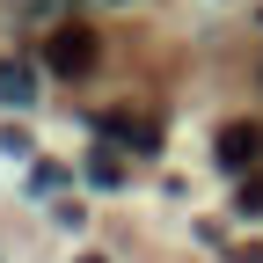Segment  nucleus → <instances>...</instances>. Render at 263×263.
<instances>
[{
  "label": "nucleus",
  "mask_w": 263,
  "mask_h": 263,
  "mask_svg": "<svg viewBox=\"0 0 263 263\" xmlns=\"http://www.w3.org/2000/svg\"><path fill=\"white\" fill-rule=\"evenodd\" d=\"M95 59H103V37H95L88 22H59L51 37H44V66L59 81H81V73H95Z\"/></svg>",
  "instance_id": "obj_1"
},
{
  "label": "nucleus",
  "mask_w": 263,
  "mask_h": 263,
  "mask_svg": "<svg viewBox=\"0 0 263 263\" xmlns=\"http://www.w3.org/2000/svg\"><path fill=\"white\" fill-rule=\"evenodd\" d=\"M256 154H263V132L256 124H227L219 132V161H227V168H249Z\"/></svg>",
  "instance_id": "obj_2"
},
{
  "label": "nucleus",
  "mask_w": 263,
  "mask_h": 263,
  "mask_svg": "<svg viewBox=\"0 0 263 263\" xmlns=\"http://www.w3.org/2000/svg\"><path fill=\"white\" fill-rule=\"evenodd\" d=\"M103 132H110L117 146H139V154H154V146H161V132H154L146 117H103Z\"/></svg>",
  "instance_id": "obj_3"
},
{
  "label": "nucleus",
  "mask_w": 263,
  "mask_h": 263,
  "mask_svg": "<svg viewBox=\"0 0 263 263\" xmlns=\"http://www.w3.org/2000/svg\"><path fill=\"white\" fill-rule=\"evenodd\" d=\"M29 95H37V73H29V66H0V103H29Z\"/></svg>",
  "instance_id": "obj_4"
},
{
  "label": "nucleus",
  "mask_w": 263,
  "mask_h": 263,
  "mask_svg": "<svg viewBox=\"0 0 263 263\" xmlns=\"http://www.w3.org/2000/svg\"><path fill=\"white\" fill-rule=\"evenodd\" d=\"M88 176H95V190H124V161H117V154H95Z\"/></svg>",
  "instance_id": "obj_5"
},
{
  "label": "nucleus",
  "mask_w": 263,
  "mask_h": 263,
  "mask_svg": "<svg viewBox=\"0 0 263 263\" xmlns=\"http://www.w3.org/2000/svg\"><path fill=\"white\" fill-rule=\"evenodd\" d=\"M59 183H66V168H51V161H37V183H29V190H37V197H51Z\"/></svg>",
  "instance_id": "obj_6"
},
{
  "label": "nucleus",
  "mask_w": 263,
  "mask_h": 263,
  "mask_svg": "<svg viewBox=\"0 0 263 263\" xmlns=\"http://www.w3.org/2000/svg\"><path fill=\"white\" fill-rule=\"evenodd\" d=\"M241 212H263V176H249V183H241Z\"/></svg>",
  "instance_id": "obj_7"
},
{
  "label": "nucleus",
  "mask_w": 263,
  "mask_h": 263,
  "mask_svg": "<svg viewBox=\"0 0 263 263\" xmlns=\"http://www.w3.org/2000/svg\"><path fill=\"white\" fill-rule=\"evenodd\" d=\"M81 263H103V256H81Z\"/></svg>",
  "instance_id": "obj_8"
}]
</instances>
